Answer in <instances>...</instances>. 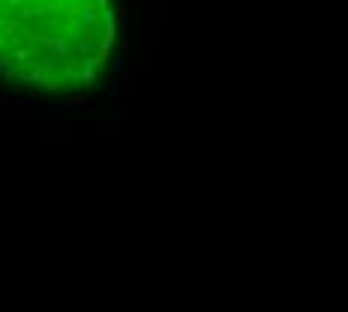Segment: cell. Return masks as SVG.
Returning <instances> with one entry per match:
<instances>
[{"instance_id":"cell-1","label":"cell","mask_w":348,"mask_h":312,"mask_svg":"<svg viewBox=\"0 0 348 312\" xmlns=\"http://www.w3.org/2000/svg\"><path fill=\"white\" fill-rule=\"evenodd\" d=\"M87 105H90V99H87V96H75V99H72V112H84Z\"/></svg>"},{"instance_id":"cell-2","label":"cell","mask_w":348,"mask_h":312,"mask_svg":"<svg viewBox=\"0 0 348 312\" xmlns=\"http://www.w3.org/2000/svg\"><path fill=\"white\" fill-rule=\"evenodd\" d=\"M120 93H123V96L132 93V75H123V78H120Z\"/></svg>"},{"instance_id":"cell-3","label":"cell","mask_w":348,"mask_h":312,"mask_svg":"<svg viewBox=\"0 0 348 312\" xmlns=\"http://www.w3.org/2000/svg\"><path fill=\"white\" fill-rule=\"evenodd\" d=\"M120 126L117 123H96V132H102V135H111V132H117Z\"/></svg>"},{"instance_id":"cell-4","label":"cell","mask_w":348,"mask_h":312,"mask_svg":"<svg viewBox=\"0 0 348 312\" xmlns=\"http://www.w3.org/2000/svg\"><path fill=\"white\" fill-rule=\"evenodd\" d=\"M93 78H96V72H93V66H87L84 69V81H93Z\"/></svg>"},{"instance_id":"cell-5","label":"cell","mask_w":348,"mask_h":312,"mask_svg":"<svg viewBox=\"0 0 348 312\" xmlns=\"http://www.w3.org/2000/svg\"><path fill=\"white\" fill-rule=\"evenodd\" d=\"M96 3H99V6H102V9H105V6H108V0H96Z\"/></svg>"}]
</instances>
